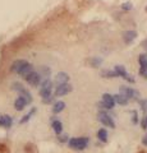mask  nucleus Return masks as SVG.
<instances>
[{"label": "nucleus", "instance_id": "obj_1", "mask_svg": "<svg viewBox=\"0 0 147 153\" xmlns=\"http://www.w3.org/2000/svg\"><path fill=\"white\" fill-rule=\"evenodd\" d=\"M51 93H53V82L46 78L41 82V89H40V96L42 97V101L51 98Z\"/></svg>", "mask_w": 147, "mask_h": 153}, {"label": "nucleus", "instance_id": "obj_2", "mask_svg": "<svg viewBox=\"0 0 147 153\" xmlns=\"http://www.w3.org/2000/svg\"><path fill=\"white\" fill-rule=\"evenodd\" d=\"M88 142L90 139L87 137H81V138H70L68 140V144L70 148L73 149H77V151H82L87 146H88Z\"/></svg>", "mask_w": 147, "mask_h": 153}, {"label": "nucleus", "instance_id": "obj_3", "mask_svg": "<svg viewBox=\"0 0 147 153\" xmlns=\"http://www.w3.org/2000/svg\"><path fill=\"white\" fill-rule=\"evenodd\" d=\"M12 88L14 89V91H17L18 93H19V96L21 97H23L27 101V103H31L32 102V94L28 92V91L23 87V85L21 84V83H18V82H14L13 84H12Z\"/></svg>", "mask_w": 147, "mask_h": 153}, {"label": "nucleus", "instance_id": "obj_4", "mask_svg": "<svg viewBox=\"0 0 147 153\" xmlns=\"http://www.w3.org/2000/svg\"><path fill=\"white\" fill-rule=\"evenodd\" d=\"M25 79H26V82L28 84L32 85V87H37V85L41 84V82H42V75L34 70V71H31L27 76H25Z\"/></svg>", "mask_w": 147, "mask_h": 153}, {"label": "nucleus", "instance_id": "obj_5", "mask_svg": "<svg viewBox=\"0 0 147 153\" xmlns=\"http://www.w3.org/2000/svg\"><path fill=\"white\" fill-rule=\"evenodd\" d=\"M97 119H98V121H100L101 124H104L105 126L111 128V129L115 128V123H114L113 117H111L109 114H106L105 111H100V112H98Z\"/></svg>", "mask_w": 147, "mask_h": 153}, {"label": "nucleus", "instance_id": "obj_6", "mask_svg": "<svg viewBox=\"0 0 147 153\" xmlns=\"http://www.w3.org/2000/svg\"><path fill=\"white\" fill-rule=\"evenodd\" d=\"M97 106L101 107V108H114V106H115L114 97L109 93H104L102 94V101L100 103H97Z\"/></svg>", "mask_w": 147, "mask_h": 153}, {"label": "nucleus", "instance_id": "obj_7", "mask_svg": "<svg viewBox=\"0 0 147 153\" xmlns=\"http://www.w3.org/2000/svg\"><path fill=\"white\" fill-rule=\"evenodd\" d=\"M114 71L116 73L118 76H122V78H124L125 80L131 83H134V78L132 76L131 74H128V71L125 70V68L123 65H115V68H114Z\"/></svg>", "mask_w": 147, "mask_h": 153}, {"label": "nucleus", "instance_id": "obj_8", "mask_svg": "<svg viewBox=\"0 0 147 153\" xmlns=\"http://www.w3.org/2000/svg\"><path fill=\"white\" fill-rule=\"evenodd\" d=\"M72 91H73L72 84H69V83L58 84V87L55 88V96H56V97H60V96L68 94L69 92H72Z\"/></svg>", "mask_w": 147, "mask_h": 153}, {"label": "nucleus", "instance_id": "obj_9", "mask_svg": "<svg viewBox=\"0 0 147 153\" xmlns=\"http://www.w3.org/2000/svg\"><path fill=\"white\" fill-rule=\"evenodd\" d=\"M138 63H140V74L147 79V56L146 55H140L138 56Z\"/></svg>", "mask_w": 147, "mask_h": 153}, {"label": "nucleus", "instance_id": "obj_10", "mask_svg": "<svg viewBox=\"0 0 147 153\" xmlns=\"http://www.w3.org/2000/svg\"><path fill=\"white\" fill-rule=\"evenodd\" d=\"M27 64V61L26 60H23V59H17V60H14L12 65H10V70L13 71V73H17V74H19V71L22 70V68Z\"/></svg>", "mask_w": 147, "mask_h": 153}, {"label": "nucleus", "instance_id": "obj_11", "mask_svg": "<svg viewBox=\"0 0 147 153\" xmlns=\"http://www.w3.org/2000/svg\"><path fill=\"white\" fill-rule=\"evenodd\" d=\"M120 91H122L120 93H123V94L125 96L128 101H129V100H132V98H134V97H137V96H140L138 92H136V91H134L133 88H131V87H122Z\"/></svg>", "mask_w": 147, "mask_h": 153}, {"label": "nucleus", "instance_id": "obj_12", "mask_svg": "<svg viewBox=\"0 0 147 153\" xmlns=\"http://www.w3.org/2000/svg\"><path fill=\"white\" fill-rule=\"evenodd\" d=\"M136 38H137V32L136 31H125L124 33H123V41H124L127 45L132 44Z\"/></svg>", "mask_w": 147, "mask_h": 153}, {"label": "nucleus", "instance_id": "obj_13", "mask_svg": "<svg viewBox=\"0 0 147 153\" xmlns=\"http://www.w3.org/2000/svg\"><path fill=\"white\" fill-rule=\"evenodd\" d=\"M13 124V119L9 115H0V126L9 129Z\"/></svg>", "mask_w": 147, "mask_h": 153}, {"label": "nucleus", "instance_id": "obj_14", "mask_svg": "<svg viewBox=\"0 0 147 153\" xmlns=\"http://www.w3.org/2000/svg\"><path fill=\"white\" fill-rule=\"evenodd\" d=\"M27 105H28V103H27L26 100L19 96V97H17V100L14 101V108H16L17 111H22V110L25 108V107L27 106Z\"/></svg>", "mask_w": 147, "mask_h": 153}, {"label": "nucleus", "instance_id": "obj_15", "mask_svg": "<svg viewBox=\"0 0 147 153\" xmlns=\"http://www.w3.org/2000/svg\"><path fill=\"white\" fill-rule=\"evenodd\" d=\"M68 80H69V75L67 73H64V71H60V73H58L55 76V83L56 84L68 83Z\"/></svg>", "mask_w": 147, "mask_h": 153}, {"label": "nucleus", "instance_id": "obj_16", "mask_svg": "<svg viewBox=\"0 0 147 153\" xmlns=\"http://www.w3.org/2000/svg\"><path fill=\"white\" fill-rule=\"evenodd\" d=\"M113 97H114L115 103H119V105H122V106H125V105L128 103V100L123 93H116V94H114Z\"/></svg>", "mask_w": 147, "mask_h": 153}, {"label": "nucleus", "instance_id": "obj_17", "mask_svg": "<svg viewBox=\"0 0 147 153\" xmlns=\"http://www.w3.org/2000/svg\"><path fill=\"white\" fill-rule=\"evenodd\" d=\"M51 126H53V130L55 131L56 135H60L61 131H63V124H61V121L58 120V119L51 123Z\"/></svg>", "mask_w": 147, "mask_h": 153}, {"label": "nucleus", "instance_id": "obj_18", "mask_svg": "<svg viewBox=\"0 0 147 153\" xmlns=\"http://www.w3.org/2000/svg\"><path fill=\"white\" fill-rule=\"evenodd\" d=\"M31 71H34V66H32L30 63H27V64L22 68V70L19 71V75H22L23 78H25V76H27L28 74L31 73Z\"/></svg>", "mask_w": 147, "mask_h": 153}, {"label": "nucleus", "instance_id": "obj_19", "mask_svg": "<svg viewBox=\"0 0 147 153\" xmlns=\"http://www.w3.org/2000/svg\"><path fill=\"white\" fill-rule=\"evenodd\" d=\"M88 63H90V65H91L92 68H98V66L102 64V59L101 57H98V56H93V57H91V59L88 60Z\"/></svg>", "mask_w": 147, "mask_h": 153}, {"label": "nucleus", "instance_id": "obj_20", "mask_svg": "<svg viewBox=\"0 0 147 153\" xmlns=\"http://www.w3.org/2000/svg\"><path fill=\"white\" fill-rule=\"evenodd\" d=\"M64 107H65V102H63V101L55 102V103H54V107H53V112H54V114H59V112L63 111Z\"/></svg>", "mask_w": 147, "mask_h": 153}, {"label": "nucleus", "instance_id": "obj_21", "mask_svg": "<svg viewBox=\"0 0 147 153\" xmlns=\"http://www.w3.org/2000/svg\"><path fill=\"white\" fill-rule=\"evenodd\" d=\"M97 138H98V140H101L102 143H106L107 142V131L105 129L97 130Z\"/></svg>", "mask_w": 147, "mask_h": 153}, {"label": "nucleus", "instance_id": "obj_22", "mask_svg": "<svg viewBox=\"0 0 147 153\" xmlns=\"http://www.w3.org/2000/svg\"><path fill=\"white\" fill-rule=\"evenodd\" d=\"M35 112H36V107H34V108H32L31 111L28 112L27 115H25V116H23V117L21 119V120H19V123H21V124H26V123H27V121L31 119V116H32V115H34Z\"/></svg>", "mask_w": 147, "mask_h": 153}, {"label": "nucleus", "instance_id": "obj_23", "mask_svg": "<svg viewBox=\"0 0 147 153\" xmlns=\"http://www.w3.org/2000/svg\"><path fill=\"white\" fill-rule=\"evenodd\" d=\"M101 75L104 76V78H116V76H118L114 70H104L101 73Z\"/></svg>", "mask_w": 147, "mask_h": 153}, {"label": "nucleus", "instance_id": "obj_24", "mask_svg": "<svg viewBox=\"0 0 147 153\" xmlns=\"http://www.w3.org/2000/svg\"><path fill=\"white\" fill-rule=\"evenodd\" d=\"M132 8H133V5H132V3H129V1L122 4V9H123V10H131Z\"/></svg>", "mask_w": 147, "mask_h": 153}, {"label": "nucleus", "instance_id": "obj_25", "mask_svg": "<svg viewBox=\"0 0 147 153\" xmlns=\"http://www.w3.org/2000/svg\"><path fill=\"white\" fill-rule=\"evenodd\" d=\"M138 102H140V105H141L142 110H143V111H146V110H147V100H138Z\"/></svg>", "mask_w": 147, "mask_h": 153}, {"label": "nucleus", "instance_id": "obj_26", "mask_svg": "<svg viewBox=\"0 0 147 153\" xmlns=\"http://www.w3.org/2000/svg\"><path fill=\"white\" fill-rule=\"evenodd\" d=\"M41 71H42V74H44L46 78H49V75H50V69L49 68H46V66H42Z\"/></svg>", "mask_w": 147, "mask_h": 153}, {"label": "nucleus", "instance_id": "obj_27", "mask_svg": "<svg viewBox=\"0 0 147 153\" xmlns=\"http://www.w3.org/2000/svg\"><path fill=\"white\" fill-rule=\"evenodd\" d=\"M133 124H138V112L133 111Z\"/></svg>", "mask_w": 147, "mask_h": 153}, {"label": "nucleus", "instance_id": "obj_28", "mask_svg": "<svg viewBox=\"0 0 147 153\" xmlns=\"http://www.w3.org/2000/svg\"><path fill=\"white\" fill-rule=\"evenodd\" d=\"M141 125H142V128H143V129H147V120H146V116H145L143 120H142V124H141Z\"/></svg>", "mask_w": 147, "mask_h": 153}, {"label": "nucleus", "instance_id": "obj_29", "mask_svg": "<svg viewBox=\"0 0 147 153\" xmlns=\"http://www.w3.org/2000/svg\"><path fill=\"white\" fill-rule=\"evenodd\" d=\"M59 140H60V142H68V135H63V137H60V138H59Z\"/></svg>", "mask_w": 147, "mask_h": 153}, {"label": "nucleus", "instance_id": "obj_30", "mask_svg": "<svg viewBox=\"0 0 147 153\" xmlns=\"http://www.w3.org/2000/svg\"><path fill=\"white\" fill-rule=\"evenodd\" d=\"M142 47H145V49L147 50V40H143V41H142Z\"/></svg>", "mask_w": 147, "mask_h": 153}, {"label": "nucleus", "instance_id": "obj_31", "mask_svg": "<svg viewBox=\"0 0 147 153\" xmlns=\"http://www.w3.org/2000/svg\"><path fill=\"white\" fill-rule=\"evenodd\" d=\"M142 143H143V146H147V135L143 138V139H142Z\"/></svg>", "mask_w": 147, "mask_h": 153}, {"label": "nucleus", "instance_id": "obj_32", "mask_svg": "<svg viewBox=\"0 0 147 153\" xmlns=\"http://www.w3.org/2000/svg\"><path fill=\"white\" fill-rule=\"evenodd\" d=\"M146 12H147V7H146Z\"/></svg>", "mask_w": 147, "mask_h": 153}, {"label": "nucleus", "instance_id": "obj_33", "mask_svg": "<svg viewBox=\"0 0 147 153\" xmlns=\"http://www.w3.org/2000/svg\"><path fill=\"white\" fill-rule=\"evenodd\" d=\"M146 120H147V116H146Z\"/></svg>", "mask_w": 147, "mask_h": 153}, {"label": "nucleus", "instance_id": "obj_34", "mask_svg": "<svg viewBox=\"0 0 147 153\" xmlns=\"http://www.w3.org/2000/svg\"><path fill=\"white\" fill-rule=\"evenodd\" d=\"M146 56H147V55H146Z\"/></svg>", "mask_w": 147, "mask_h": 153}]
</instances>
